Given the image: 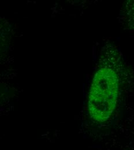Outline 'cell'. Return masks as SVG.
I'll return each instance as SVG.
<instances>
[{
	"mask_svg": "<svg viewBox=\"0 0 134 150\" xmlns=\"http://www.w3.org/2000/svg\"><path fill=\"white\" fill-rule=\"evenodd\" d=\"M118 79L110 68L99 69L90 91L89 110L91 118L98 122L106 121L115 110L118 96Z\"/></svg>",
	"mask_w": 134,
	"mask_h": 150,
	"instance_id": "1",
	"label": "cell"
}]
</instances>
